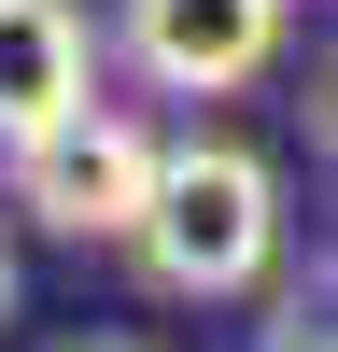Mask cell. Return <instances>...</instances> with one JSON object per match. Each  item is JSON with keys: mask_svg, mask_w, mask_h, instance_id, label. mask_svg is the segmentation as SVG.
<instances>
[{"mask_svg": "<svg viewBox=\"0 0 338 352\" xmlns=\"http://www.w3.org/2000/svg\"><path fill=\"white\" fill-rule=\"evenodd\" d=\"M127 56L183 99H225L282 56V0H127Z\"/></svg>", "mask_w": 338, "mask_h": 352, "instance_id": "3957f363", "label": "cell"}, {"mask_svg": "<svg viewBox=\"0 0 338 352\" xmlns=\"http://www.w3.org/2000/svg\"><path fill=\"white\" fill-rule=\"evenodd\" d=\"M84 352H127V338H84Z\"/></svg>", "mask_w": 338, "mask_h": 352, "instance_id": "8992f818", "label": "cell"}, {"mask_svg": "<svg viewBox=\"0 0 338 352\" xmlns=\"http://www.w3.org/2000/svg\"><path fill=\"white\" fill-rule=\"evenodd\" d=\"M127 254H141L155 296H254L268 254H282V184H268V155H240V141H183V155H155Z\"/></svg>", "mask_w": 338, "mask_h": 352, "instance_id": "6da1fadb", "label": "cell"}, {"mask_svg": "<svg viewBox=\"0 0 338 352\" xmlns=\"http://www.w3.org/2000/svg\"><path fill=\"white\" fill-rule=\"evenodd\" d=\"M99 99V43H84L71 0H0V155L43 141L56 113Z\"/></svg>", "mask_w": 338, "mask_h": 352, "instance_id": "277c9868", "label": "cell"}, {"mask_svg": "<svg viewBox=\"0 0 338 352\" xmlns=\"http://www.w3.org/2000/svg\"><path fill=\"white\" fill-rule=\"evenodd\" d=\"M0 324H14V240H0Z\"/></svg>", "mask_w": 338, "mask_h": 352, "instance_id": "5b68a950", "label": "cell"}, {"mask_svg": "<svg viewBox=\"0 0 338 352\" xmlns=\"http://www.w3.org/2000/svg\"><path fill=\"white\" fill-rule=\"evenodd\" d=\"M141 184H155V141H141V113H113V99H84V113H56L43 141H14V212L56 226V240H127Z\"/></svg>", "mask_w": 338, "mask_h": 352, "instance_id": "7a4b0ae2", "label": "cell"}]
</instances>
